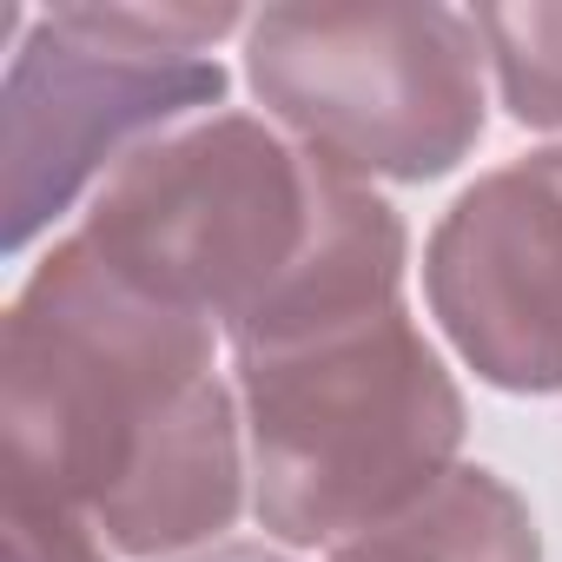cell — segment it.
<instances>
[{"label":"cell","instance_id":"9","mask_svg":"<svg viewBox=\"0 0 562 562\" xmlns=\"http://www.w3.org/2000/svg\"><path fill=\"white\" fill-rule=\"evenodd\" d=\"M8 562H113V549L80 509L8 490Z\"/></svg>","mask_w":562,"mask_h":562},{"label":"cell","instance_id":"10","mask_svg":"<svg viewBox=\"0 0 562 562\" xmlns=\"http://www.w3.org/2000/svg\"><path fill=\"white\" fill-rule=\"evenodd\" d=\"M192 562H285V555L251 549V542H232V549H212V555H192Z\"/></svg>","mask_w":562,"mask_h":562},{"label":"cell","instance_id":"5","mask_svg":"<svg viewBox=\"0 0 562 562\" xmlns=\"http://www.w3.org/2000/svg\"><path fill=\"white\" fill-rule=\"evenodd\" d=\"M225 67L205 54H153L100 34L80 8L34 21L0 93V212L8 251H27L120 153L159 126L218 106Z\"/></svg>","mask_w":562,"mask_h":562},{"label":"cell","instance_id":"1","mask_svg":"<svg viewBox=\"0 0 562 562\" xmlns=\"http://www.w3.org/2000/svg\"><path fill=\"white\" fill-rule=\"evenodd\" d=\"M0 476L80 509L113 555L166 562L245 503L238 411L212 325L60 238L0 325Z\"/></svg>","mask_w":562,"mask_h":562},{"label":"cell","instance_id":"8","mask_svg":"<svg viewBox=\"0 0 562 562\" xmlns=\"http://www.w3.org/2000/svg\"><path fill=\"white\" fill-rule=\"evenodd\" d=\"M483 54L496 67L503 106L516 126L562 133V8H476Z\"/></svg>","mask_w":562,"mask_h":562},{"label":"cell","instance_id":"4","mask_svg":"<svg viewBox=\"0 0 562 562\" xmlns=\"http://www.w3.org/2000/svg\"><path fill=\"white\" fill-rule=\"evenodd\" d=\"M483 34L457 8H265L245 74L299 146L371 179H443L483 139Z\"/></svg>","mask_w":562,"mask_h":562},{"label":"cell","instance_id":"7","mask_svg":"<svg viewBox=\"0 0 562 562\" xmlns=\"http://www.w3.org/2000/svg\"><path fill=\"white\" fill-rule=\"evenodd\" d=\"M331 562H542V542L529 503L503 476L457 463L430 496L338 542Z\"/></svg>","mask_w":562,"mask_h":562},{"label":"cell","instance_id":"3","mask_svg":"<svg viewBox=\"0 0 562 562\" xmlns=\"http://www.w3.org/2000/svg\"><path fill=\"white\" fill-rule=\"evenodd\" d=\"M251 516L292 549H338L457 470L463 391L404 299L364 318L232 351Z\"/></svg>","mask_w":562,"mask_h":562},{"label":"cell","instance_id":"2","mask_svg":"<svg viewBox=\"0 0 562 562\" xmlns=\"http://www.w3.org/2000/svg\"><path fill=\"white\" fill-rule=\"evenodd\" d=\"M80 238L232 351L305 338L404 285V218L358 172L265 120L212 113L120 159Z\"/></svg>","mask_w":562,"mask_h":562},{"label":"cell","instance_id":"6","mask_svg":"<svg viewBox=\"0 0 562 562\" xmlns=\"http://www.w3.org/2000/svg\"><path fill=\"white\" fill-rule=\"evenodd\" d=\"M424 292L483 384L516 397L562 391V146L483 172L437 218Z\"/></svg>","mask_w":562,"mask_h":562}]
</instances>
